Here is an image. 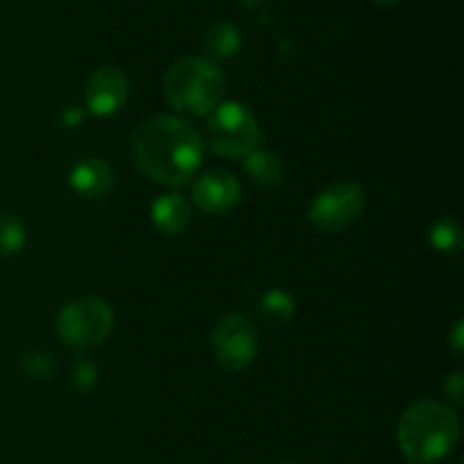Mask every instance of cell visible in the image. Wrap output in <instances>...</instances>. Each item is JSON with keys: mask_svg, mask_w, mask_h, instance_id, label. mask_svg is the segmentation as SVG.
I'll return each mask as SVG.
<instances>
[{"mask_svg": "<svg viewBox=\"0 0 464 464\" xmlns=\"http://www.w3.org/2000/svg\"><path fill=\"white\" fill-rule=\"evenodd\" d=\"M131 159L150 177L166 186H184L204 159V140L186 118H145L131 131Z\"/></svg>", "mask_w": 464, "mask_h": 464, "instance_id": "cell-1", "label": "cell"}, {"mask_svg": "<svg viewBox=\"0 0 464 464\" xmlns=\"http://www.w3.org/2000/svg\"><path fill=\"white\" fill-rule=\"evenodd\" d=\"M460 438L456 411L442 401L412 403L397 426V442L411 464H435L449 456Z\"/></svg>", "mask_w": 464, "mask_h": 464, "instance_id": "cell-2", "label": "cell"}, {"mask_svg": "<svg viewBox=\"0 0 464 464\" xmlns=\"http://www.w3.org/2000/svg\"><path fill=\"white\" fill-rule=\"evenodd\" d=\"M227 77L208 57H181L163 75L166 100L186 116H208L225 100Z\"/></svg>", "mask_w": 464, "mask_h": 464, "instance_id": "cell-3", "label": "cell"}, {"mask_svg": "<svg viewBox=\"0 0 464 464\" xmlns=\"http://www.w3.org/2000/svg\"><path fill=\"white\" fill-rule=\"evenodd\" d=\"M113 311L104 299L100 297H80L63 304L59 311L54 329L59 340L68 349L86 352L95 349L109 338L113 331Z\"/></svg>", "mask_w": 464, "mask_h": 464, "instance_id": "cell-4", "label": "cell"}, {"mask_svg": "<svg viewBox=\"0 0 464 464\" xmlns=\"http://www.w3.org/2000/svg\"><path fill=\"white\" fill-rule=\"evenodd\" d=\"M208 145L213 152L229 159H245L261 143V127L256 116L236 100H222L207 122Z\"/></svg>", "mask_w": 464, "mask_h": 464, "instance_id": "cell-5", "label": "cell"}, {"mask_svg": "<svg viewBox=\"0 0 464 464\" xmlns=\"http://www.w3.org/2000/svg\"><path fill=\"white\" fill-rule=\"evenodd\" d=\"M365 204V188L358 181H335L313 198L308 220L324 234H340L361 218Z\"/></svg>", "mask_w": 464, "mask_h": 464, "instance_id": "cell-6", "label": "cell"}, {"mask_svg": "<svg viewBox=\"0 0 464 464\" xmlns=\"http://www.w3.org/2000/svg\"><path fill=\"white\" fill-rule=\"evenodd\" d=\"M261 335L254 322L240 313L225 315L211 334L213 358L229 372H243L256 361Z\"/></svg>", "mask_w": 464, "mask_h": 464, "instance_id": "cell-7", "label": "cell"}, {"mask_svg": "<svg viewBox=\"0 0 464 464\" xmlns=\"http://www.w3.org/2000/svg\"><path fill=\"white\" fill-rule=\"evenodd\" d=\"M130 84L121 68L102 66L91 72L84 86V102L93 116H113L127 102Z\"/></svg>", "mask_w": 464, "mask_h": 464, "instance_id": "cell-8", "label": "cell"}, {"mask_svg": "<svg viewBox=\"0 0 464 464\" xmlns=\"http://www.w3.org/2000/svg\"><path fill=\"white\" fill-rule=\"evenodd\" d=\"M240 198H243V186L227 170L204 172L193 184V202L211 216L229 213L231 208L238 207Z\"/></svg>", "mask_w": 464, "mask_h": 464, "instance_id": "cell-9", "label": "cell"}, {"mask_svg": "<svg viewBox=\"0 0 464 464\" xmlns=\"http://www.w3.org/2000/svg\"><path fill=\"white\" fill-rule=\"evenodd\" d=\"M71 186L77 195L86 199H100L111 193L116 184V172L104 159L86 157L71 170Z\"/></svg>", "mask_w": 464, "mask_h": 464, "instance_id": "cell-10", "label": "cell"}, {"mask_svg": "<svg viewBox=\"0 0 464 464\" xmlns=\"http://www.w3.org/2000/svg\"><path fill=\"white\" fill-rule=\"evenodd\" d=\"M150 218L161 234L181 236L193 222V211L188 199L177 193H166L154 199L150 207Z\"/></svg>", "mask_w": 464, "mask_h": 464, "instance_id": "cell-11", "label": "cell"}, {"mask_svg": "<svg viewBox=\"0 0 464 464\" xmlns=\"http://www.w3.org/2000/svg\"><path fill=\"white\" fill-rule=\"evenodd\" d=\"M245 172L252 177L254 184H261V186H276L284 181L285 177V163L284 159L279 157L276 152L272 150H252V152L245 157L243 161Z\"/></svg>", "mask_w": 464, "mask_h": 464, "instance_id": "cell-12", "label": "cell"}, {"mask_svg": "<svg viewBox=\"0 0 464 464\" xmlns=\"http://www.w3.org/2000/svg\"><path fill=\"white\" fill-rule=\"evenodd\" d=\"M240 45H243L240 30L231 21H225V18L213 21L211 25L204 30V48H207L208 54H213V57H234L240 50Z\"/></svg>", "mask_w": 464, "mask_h": 464, "instance_id": "cell-13", "label": "cell"}, {"mask_svg": "<svg viewBox=\"0 0 464 464\" xmlns=\"http://www.w3.org/2000/svg\"><path fill=\"white\" fill-rule=\"evenodd\" d=\"M295 311H297V304H295V297L288 290L272 288L258 302V315H261L263 322L272 326L288 324L295 317Z\"/></svg>", "mask_w": 464, "mask_h": 464, "instance_id": "cell-14", "label": "cell"}, {"mask_svg": "<svg viewBox=\"0 0 464 464\" xmlns=\"http://www.w3.org/2000/svg\"><path fill=\"white\" fill-rule=\"evenodd\" d=\"M429 243L430 247L438 254H449V256H456L462 249V229L453 218H440L430 225L429 229Z\"/></svg>", "mask_w": 464, "mask_h": 464, "instance_id": "cell-15", "label": "cell"}, {"mask_svg": "<svg viewBox=\"0 0 464 464\" xmlns=\"http://www.w3.org/2000/svg\"><path fill=\"white\" fill-rule=\"evenodd\" d=\"M27 243L25 225L14 213L0 211V254L14 256L21 252Z\"/></svg>", "mask_w": 464, "mask_h": 464, "instance_id": "cell-16", "label": "cell"}, {"mask_svg": "<svg viewBox=\"0 0 464 464\" xmlns=\"http://www.w3.org/2000/svg\"><path fill=\"white\" fill-rule=\"evenodd\" d=\"M21 367L32 379H53L54 358L45 352H27L21 356Z\"/></svg>", "mask_w": 464, "mask_h": 464, "instance_id": "cell-17", "label": "cell"}, {"mask_svg": "<svg viewBox=\"0 0 464 464\" xmlns=\"http://www.w3.org/2000/svg\"><path fill=\"white\" fill-rule=\"evenodd\" d=\"M95 381H98V370H95L93 362L86 361V358H82V361H77L75 365L71 367V383L72 388H77L80 392H86V390L93 388Z\"/></svg>", "mask_w": 464, "mask_h": 464, "instance_id": "cell-18", "label": "cell"}, {"mask_svg": "<svg viewBox=\"0 0 464 464\" xmlns=\"http://www.w3.org/2000/svg\"><path fill=\"white\" fill-rule=\"evenodd\" d=\"M444 392H447V397L451 399L453 403H460L464 401V374L462 372H456V374L449 376L447 381H444Z\"/></svg>", "mask_w": 464, "mask_h": 464, "instance_id": "cell-19", "label": "cell"}, {"mask_svg": "<svg viewBox=\"0 0 464 464\" xmlns=\"http://www.w3.org/2000/svg\"><path fill=\"white\" fill-rule=\"evenodd\" d=\"M451 349L456 352V356H462L464 353V324L462 320L456 322L451 331Z\"/></svg>", "mask_w": 464, "mask_h": 464, "instance_id": "cell-20", "label": "cell"}, {"mask_svg": "<svg viewBox=\"0 0 464 464\" xmlns=\"http://www.w3.org/2000/svg\"><path fill=\"white\" fill-rule=\"evenodd\" d=\"M379 5H392V3H399V0H376Z\"/></svg>", "mask_w": 464, "mask_h": 464, "instance_id": "cell-21", "label": "cell"}, {"mask_svg": "<svg viewBox=\"0 0 464 464\" xmlns=\"http://www.w3.org/2000/svg\"><path fill=\"white\" fill-rule=\"evenodd\" d=\"M284 464H293V462H284Z\"/></svg>", "mask_w": 464, "mask_h": 464, "instance_id": "cell-22", "label": "cell"}]
</instances>
